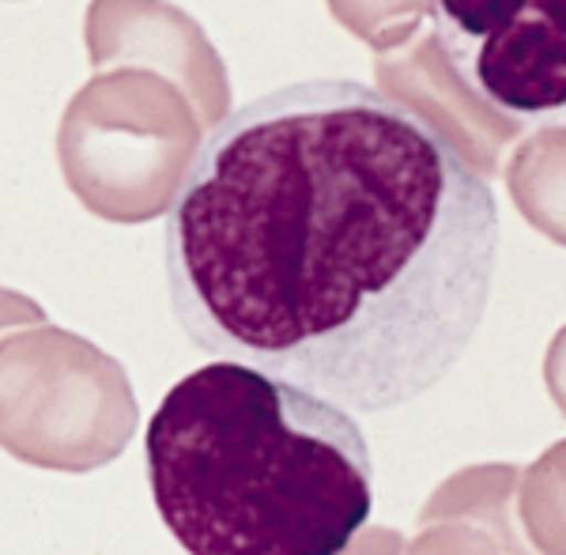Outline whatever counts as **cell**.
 I'll list each match as a JSON object with an SVG mask.
<instances>
[{
	"label": "cell",
	"instance_id": "cell-1",
	"mask_svg": "<svg viewBox=\"0 0 566 555\" xmlns=\"http://www.w3.org/2000/svg\"><path fill=\"white\" fill-rule=\"evenodd\" d=\"M499 197L442 129L359 80L234 106L167 216L170 311L197 348L344 412L412 405L476 341Z\"/></svg>",
	"mask_w": 566,
	"mask_h": 555
},
{
	"label": "cell",
	"instance_id": "cell-2",
	"mask_svg": "<svg viewBox=\"0 0 566 555\" xmlns=\"http://www.w3.org/2000/svg\"><path fill=\"white\" fill-rule=\"evenodd\" d=\"M144 458L155 511L189 555H344L374 511L359 420L242 363L181 378Z\"/></svg>",
	"mask_w": 566,
	"mask_h": 555
},
{
	"label": "cell",
	"instance_id": "cell-3",
	"mask_svg": "<svg viewBox=\"0 0 566 555\" xmlns=\"http://www.w3.org/2000/svg\"><path fill=\"white\" fill-rule=\"evenodd\" d=\"M434 31L450 65L510 114H552L566 103L563 0H446Z\"/></svg>",
	"mask_w": 566,
	"mask_h": 555
},
{
	"label": "cell",
	"instance_id": "cell-4",
	"mask_svg": "<svg viewBox=\"0 0 566 555\" xmlns=\"http://www.w3.org/2000/svg\"><path fill=\"white\" fill-rule=\"evenodd\" d=\"M397 552H400L397 536L386 533V530H370V533L355 536L344 555H397Z\"/></svg>",
	"mask_w": 566,
	"mask_h": 555
},
{
	"label": "cell",
	"instance_id": "cell-5",
	"mask_svg": "<svg viewBox=\"0 0 566 555\" xmlns=\"http://www.w3.org/2000/svg\"><path fill=\"white\" fill-rule=\"evenodd\" d=\"M416 555H488L476 541H458V536H427Z\"/></svg>",
	"mask_w": 566,
	"mask_h": 555
}]
</instances>
